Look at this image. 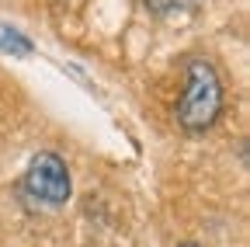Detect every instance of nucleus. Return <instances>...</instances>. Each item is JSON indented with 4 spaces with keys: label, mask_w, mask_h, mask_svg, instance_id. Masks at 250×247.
I'll use <instances>...</instances> for the list:
<instances>
[{
    "label": "nucleus",
    "mask_w": 250,
    "mask_h": 247,
    "mask_svg": "<svg viewBox=\"0 0 250 247\" xmlns=\"http://www.w3.org/2000/svg\"><path fill=\"white\" fill-rule=\"evenodd\" d=\"M223 115V80L208 59L195 56L184 67V94L177 101V126L184 133H205Z\"/></svg>",
    "instance_id": "f257e3e1"
},
{
    "label": "nucleus",
    "mask_w": 250,
    "mask_h": 247,
    "mask_svg": "<svg viewBox=\"0 0 250 247\" xmlns=\"http://www.w3.org/2000/svg\"><path fill=\"white\" fill-rule=\"evenodd\" d=\"M0 49L11 56H31V39L11 24H0Z\"/></svg>",
    "instance_id": "7ed1b4c3"
},
{
    "label": "nucleus",
    "mask_w": 250,
    "mask_h": 247,
    "mask_svg": "<svg viewBox=\"0 0 250 247\" xmlns=\"http://www.w3.org/2000/svg\"><path fill=\"white\" fill-rule=\"evenodd\" d=\"M21 192L31 205H45V209H59L70 202L73 181H70V167L59 153L45 150L28 164L24 178H21Z\"/></svg>",
    "instance_id": "f03ea898"
},
{
    "label": "nucleus",
    "mask_w": 250,
    "mask_h": 247,
    "mask_svg": "<svg viewBox=\"0 0 250 247\" xmlns=\"http://www.w3.org/2000/svg\"><path fill=\"white\" fill-rule=\"evenodd\" d=\"M149 7H156L160 14H174V11H184V7H195L198 0H146Z\"/></svg>",
    "instance_id": "20e7f679"
},
{
    "label": "nucleus",
    "mask_w": 250,
    "mask_h": 247,
    "mask_svg": "<svg viewBox=\"0 0 250 247\" xmlns=\"http://www.w3.org/2000/svg\"><path fill=\"white\" fill-rule=\"evenodd\" d=\"M181 247H198V244H191V240H184V244H181Z\"/></svg>",
    "instance_id": "39448f33"
}]
</instances>
